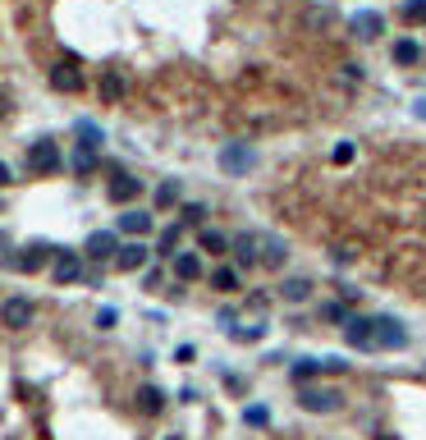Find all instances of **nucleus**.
Listing matches in <instances>:
<instances>
[{
  "label": "nucleus",
  "mask_w": 426,
  "mask_h": 440,
  "mask_svg": "<svg viewBox=\"0 0 426 440\" xmlns=\"http://www.w3.org/2000/svg\"><path fill=\"white\" fill-rule=\"evenodd\" d=\"M298 408L303 413H312V417H330V413H340L344 408V395L335 385H298Z\"/></svg>",
  "instance_id": "1"
},
{
  "label": "nucleus",
  "mask_w": 426,
  "mask_h": 440,
  "mask_svg": "<svg viewBox=\"0 0 426 440\" xmlns=\"http://www.w3.org/2000/svg\"><path fill=\"white\" fill-rule=\"evenodd\" d=\"M28 174H55L64 165V156H60V147H55L51 138H37V142H28Z\"/></svg>",
  "instance_id": "2"
},
{
  "label": "nucleus",
  "mask_w": 426,
  "mask_h": 440,
  "mask_svg": "<svg viewBox=\"0 0 426 440\" xmlns=\"http://www.w3.org/2000/svg\"><path fill=\"white\" fill-rule=\"evenodd\" d=\"M229 252H234V266H261V230H238L229 239Z\"/></svg>",
  "instance_id": "3"
},
{
  "label": "nucleus",
  "mask_w": 426,
  "mask_h": 440,
  "mask_svg": "<svg viewBox=\"0 0 426 440\" xmlns=\"http://www.w3.org/2000/svg\"><path fill=\"white\" fill-rule=\"evenodd\" d=\"M33 317H37L33 298H5V303H0V326H5V330H28Z\"/></svg>",
  "instance_id": "4"
},
{
  "label": "nucleus",
  "mask_w": 426,
  "mask_h": 440,
  "mask_svg": "<svg viewBox=\"0 0 426 440\" xmlns=\"http://www.w3.org/2000/svg\"><path fill=\"white\" fill-rule=\"evenodd\" d=\"M399 354V349H408V330L399 326L394 317H376V354Z\"/></svg>",
  "instance_id": "5"
},
{
  "label": "nucleus",
  "mask_w": 426,
  "mask_h": 440,
  "mask_svg": "<svg viewBox=\"0 0 426 440\" xmlns=\"http://www.w3.org/2000/svg\"><path fill=\"white\" fill-rule=\"evenodd\" d=\"M344 339L353 349H362V354H376V317H348Z\"/></svg>",
  "instance_id": "6"
},
{
  "label": "nucleus",
  "mask_w": 426,
  "mask_h": 440,
  "mask_svg": "<svg viewBox=\"0 0 426 440\" xmlns=\"http://www.w3.org/2000/svg\"><path fill=\"white\" fill-rule=\"evenodd\" d=\"M253 165H257V152L248 142H229L225 152H220V170L225 174H248Z\"/></svg>",
  "instance_id": "7"
},
{
  "label": "nucleus",
  "mask_w": 426,
  "mask_h": 440,
  "mask_svg": "<svg viewBox=\"0 0 426 440\" xmlns=\"http://www.w3.org/2000/svg\"><path fill=\"white\" fill-rule=\"evenodd\" d=\"M51 276H55V285H74V280H83V252H55V261H51Z\"/></svg>",
  "instance_id": "8"
},
{
  "label": "nucleus",
  "mask_w": 426,
  "mask_h": 440,
  "mask_svg": "<svg viewBox=\"0 0 426 440\" xmlns=\"http://www.w3.org/2000/svg\"><path fill=\"white\" fill-rule=\"evenodd\" d=\"M151 211H142V207H124L120 211V234H129V239H147L151 234Z\"/></svg>",
  "instance_id": "9"
},
{
  "label": "nucleus",
  "mask_w": 426,
  "mask_h": 440,
  "mask_svg": "<svg viewBox=\"0 0 426 440\" xmlns=\"http://www.w3.org/2000/svg\"><path fill=\"white\" fill-rule=\"evenodd\" d=\"M151 261V248L142 239H133V243H120V252H115V266L120 271H142Z\"/></svg>",
  "instance_id": "10"
},
{
  "label": "nucleus",
  "mask_w": 426,
  "mask_h": 440,
  "mask_svg": "<svg viewBox=\"0 0 426 440\" xmlns=\"http://www.w3.org/2000/svg\"><path fill=\"white\" fill-rule=\"evenodd\" d=\"M46 261H55V248H46V243H28V248H18V257H14V271H42Z\"/></svg>",
  "instance_id": "11"
},
{
  "label": "nucleus",
  "mask_w": 426,
  "mask_h": 440,
  "mask_svg": "<svg viewBox=\"0 0 426 440\" xmlns=\"http://www.w3.org/2000/svg\"><path fill=\"white\" fill-rule=\"evenodd\" d=\"M348 28H353L357 42H372V37H381V33H385V18L376 14V9H357V14L348 18Z\"/></svg>",
  "instance_id": "12"
},
{
  "label": "nucleus",
  "mask_w": 426,
  "mask_h": 440,
  "mask_svg": "<svg viewBox=\"0 0 426 440\" xmlns=\"http://www.w3.org/2000/svg\"><path fill=\"white\" fill-rule=\"evenodd\" d=\"M115 252H120V239H115L110 230H96L92 239H87L83 257H92V261H115Z\"/></svg>",
  "instance_id": "13"
},
{
  "label": "nucleus",
  "mask_w": 426,
  "mask_h": 440,
  "mask_svg": "<svg viewBox=\"0 0 426 440\" xmlns=\"http://www.w3.org/2000/svg\"><path fill=\"white\" fill-rule=\"evenodd\" d=\"M289 261V243L280 234H261V266L266 271H280Z\"/></svg>",
  "instance_id": "14"
},
{
  "label": "nucleus",
  "mask_w": 426,
  "mask_h": 440,
  "mask_svg": "<svg viewBox=\"0 0 426 440\" xmlns=\"http://www.w3.org/2000/svg\"><path fill=\"white\" fill-rule=\"evenodd\" d=\"M133 404H138V413L156 417V413H166V390H161V385H138Z\"/></svg>",
  "instance_id": "15"
},
{
  "label": "nucleus",
  "mask_w": 426,
  "mask_h": 440,
  "mask_svg": "<svg viewBox=\"0 0 426 440\" xmlns=\"http://www.w3.org/2000/svg\"><path fill=\"white\" fill-rule=\"evenodd\" d=\"M174 280H183V285H192V280H202V257L197 252H174Z\"/></svg>",
  "instance_id": "16"
},
{
  "label": "nucleus",
  "mask_w": 426,
  "mask_h": 440,
  "mask_svg": "<svg viewBox=\"0 0 426 440\" xmlns=\"http://www.w3.org/2000/svg\"><path fill=\"white\" fill-rule=\"evenodd\" d=\"M105 193H110V202H120V207H129V202H133V198L142 193V184L133 179V174H115V179H110V188H105Z\"/></svg>",
  "instance_id": "17"
},
{
  "label": "nucleus",
  "mask_w": 426,
  "mask_h": 440,
  "mask_svg": "<svg viewBox=\"0 0 426 440\" xmlns=\"http://www.w3.org/2000/svg\"><path fill=\"white\" fill-rule=\"evenodd\" d=\"M207 280H211V289H216V293H238V289H243V276H238V266H216Z\"/></svg>",
  "instance_id": "18"
},
{
  "label": "nucleus",
  "mask_w": 426,
  "mask_h": 440,
  "mask_svg": "<svg viewBox=\"0 0 426 440\" xmlns=\"http://www.w3.org/2000/svg\"><path fill=\"white\" fill-rule=\"evenodd\" d=\"M321 371H326V358H298V363L289 367V376H294V385H312Z\"/></svg>",
  "instance_id": "19"
},
{
  "label": "nucleus",
  "mask_w": 426,
  "mask_h": 440,
  "mask_svg": "<svg viewBox=\"0 0 426 440\" xmlns=\"http://www.w3.org/2000/svg\"><path fill=\"white\" fill-rule=\"evenodd\" d=\"M51 87H55V92H79V87H83V74L79 69H74V64H55V69H51Z\"/></svg>",
  "instance_id": "20"
},
{
  "label": "nucleus",
  "mask_w": 426,
  "mask_h": 440,
  "mask_svg": "<svg viewBox=\"0 0 426 440\" xmlns=\"http://www.w3.org/2000/svg\"><path fill=\"white\" fill-rule=\"evenodd\" d=\"M312 280H307V276H294V280H284V285H280V298H284V303H307V298H312Z\"/></svg>",
  "instance_id": "21"
},
{
  "label": "nucleus",
  "mask_w": 426,
  "mask_h": 440,
  "mask_svg": "<svg viewBox=\"0 0 426 440\" xmlns=\"http://www.w3.org/2000/svg\"><path fill=\"white\" fill-rule=\"evenodd\" d=\"M197 248L211 252V257H225V252H229V239H225L220 230H202V234H197Z\"/></svg>",
  "instance_id": "22"
},
{
  "label": "nucleus",
  "mask_w": 426,
  "mask_h": 440,
  "mask_svg": "<svg viewBox=\"0 0 426 440\" xmlns=\"http://www.w3.org/2000/svg\"><path fill=\"white\" fill-rule=\"evenodd\" d=\"M74 133H79V147H87V152H101V142H105V133H101V129H96V124H92V120H79V129H74Z\"/></svg>",
  "instance_id": "23"
},
{
  "label": "nucleus",
  "mask_w": 426,
  "mask_h": 440,
  "mask_svg": "<svg viewBox=\"0 0 426 440\" xmlns=\"http://www.w3.org/2000/svg\"><path fill=\"white\" fill-rule=\"evenodd\" d=\"M418 60H422V46L413 42V37L394 42V64H403V69H408V64H418Z\"/></svg>",
  "instance_id": "24"
},
{
  "label": "nucleus",
  "mask_w": 426,
  "mask_h": 440,
  "mask_svg": "<svg viewBox=\"0 0 426 440\" xmlns=\"http://www.w3.org/2000/svg\"><path fill=\"white\" fill-rule=\"evenodd\" d=\"M179 239H183V225H170V230L161 234L156 252H161V257H170V261H174V252H179Z\"/></svg>",
  "instance_id": "25"
},
{
  "label": "nucleus",
  "mask_w": 426,
  "mask_h": 440,
  "mask_svg": "<svg viewBox=\"0 0 426 440\" xmlns=\"http://www.w3.org/2000/svg\"><path fill=\"white\" fill-rule=\"evenodd\" d=\"M321 317H326V321H335V326H348L353 308H348V303H326V308H321Z\"/></svg>",
  "instance_id": "26"
},
{
  "label": "nucleus",
  "mask_w": 426,
  "mask_h": 440,
  "mask_svg": "<svg viewBox=\"0 0 426 440\" xmlns=\"http://www.w3.org/2000/svg\"><path fill=\"white\" fill-rule=\"evenodd\" d=\"M101 96H105V101H120V96H124V78L120 74H101Z\"/></svg>",
  "instance_id": "27"
},
{
  "label": "nucleus",
  "mask_w": 426,
  "mask_h": 440,
  "mask_svg": "<svg viewBox=\"0 0 426 440\" xmlns=\"http://www.w3.org/2000/svg\"><path fill=\"white\" fill-rule=\"evenodd\" d=\"M92 170H96V152L79 147V152H74V174H92Z\"/></svg>",
  "instance_id": "28"
},
{
  "label": "nucleus",
  "mask_w": 426,
  "mask_h": 440,
  "mask_svg": "<svg viewBox=\"0 0 426 440\" xmlns=\"http://www.w3.org/2000/svg\"><path fill=\"white\" fill-rule=\"evenodd\" d=\"M243 422H248V427H270V408L248 404V408H243Z\"/></svg>",
  "instance_id": "29"
},
{
  "label": "nucleus",
  "mask_w": 426,
  "mask_h": 440,
  "mask_svg": "<svg viewBox=\"0 0 426 440\" xmlns=\"http://www.w3.org/2000/svg\"><path fill=\"white\" fill-rule=\"evenodd\" d=\"M403 18L408 23H426V0H403Z\"/></svg>",
  "instance_id": "30"
},
{
  "label": "nucleus",
  "mask_w": 426,
  "mask_h": 440,
  "mask_svg": "<svg viewBox=\"0 0 426 440\" xmlns=\"http://www.w3.org/2000/svg\"><path fill=\"white\" fill-rule=\"evenodd\" d=\"M174 202H179V184H161V188H156V207H174Z\"/></svg>",
  "instance_id": "31"
},
{
  "label": "nucleus",
  "mask_w": 426,
  "mask_h": 440,
  "mask_svg": "<svg viewBox=\"0 0 426 440\" xmlns=\"http://www.w3.org/2000/svg\"><path fill=\"white\" fill-rule=\"evenodd\" d=\"M266 335V321H257V326H238L234 330V339H243V344H253V339H261Z\"/></svg>",
  "instance_id": "32"
},
{
  "label": "nucleus",
  "mask_w": 426,
  "mask_h": 440,
  "mask_svg": "<svg viewBox=\"0 0 426 440\" xmlns=\"http://www.w3.org/2000/svg\"><path fill=\"white\" fill-rule=\"evenodd\" d=\"M202 216H207L202 202H188V207H183V225H202Z\"/></svg>",
  "instance_id": "33"
},
{
  "label": "nucleus",
  "mask_w": 426,
  "mask_h": 440,
  "mask_svg": "<svg viewBox=\"0 0 426 440\" xmlns=\"http://www.w3.org/2000/svg\"><path fill=\"white\" fill-rule=\"evenodd\" d=\"M115 321H120V312H115V308H101V312H96V326H101V330H110Z\"/></svg>",
  "instance_id": "34"
},
{
  "label": "nucleus",
  "mask_w": 426,
  "mask_h": 440,
  "mask_svg": "<svg viewBox=\"0 0 426 440\" xmlns=\"http://www.w3.org/2000/svg\"><path fill=\"white\" fill-rule=\"evenodd\" d=\"M248 308H253V312H266L270 308V293H248Z\"/></svg>",
  "instance_id": "35"
},
{
  "label": "nucleus",
  "mask_w": 426,
  "mask_h": 440,
  "mask_svg": "<svg viewBox=\"0 0 426 440\" xmlns=\"http://www.w3.org/2000/svg\"><path fill=\"white\" fill-rule=\"evenodd\" d=\"M335 161H340V165L353 161V142H340V147H335Z\"/></svg>",
  "instance_id": "36"
},
{
  "label": "nucleus",
  "mask_w": 426,
  "mask_h": 440,
  "mask_svg": "<svg viewBox=\"0 0 426 440\" xmlns=\"http://www.w3.org/2000/svg\"><path fill=\"white\" fill-rule=\"evenodd\" d=\"M330 261H335V266H340V261H353V252H348V248H330Z\"/></svg>",
  "instance_id": "37"
},
{
  "label": "nucleus",
  "mask_w": 426,
  "mask_h": 440,
  "mask_svg": "<svg viewBox=\"0 0 426 440\" xmlns=\"http://www.w3.org/2000/svg\"><path fill=\"white\" fill-rule=\"evenodd\" d=\"M5 184H14V179H9V165L0 161V188H5Z\"/></svg>",
  "instance_id": "38"
},
{
  "label": "nucleus",
  "mask_w": 426,
  "mask_h": 440,
  "mask_svg": "<svg viewBox=\"0 0 426 440\" xmlns=\"http://www.w3.org/2000/svg\"><path fill=\"white\" fill-rule=\"evenodd\" d=\"M0 120H5V96H0Z\"/></svg>",
  "instance_id": "39"
},
{
  "label": "nucleus",
  "mask_w": 426,
  "mask_h": 440,
  "mask_svg": "<svg viewBox=\"0 0 426 440\" xmlns=\"http://www.w3.org/2000/svg\"><path fill=\"white\" fill-rule=\"evenodd\" d=\"M166 440H183V436H166Z\"/></svg>",
  "instance_id": "40"
}]
</instances>
